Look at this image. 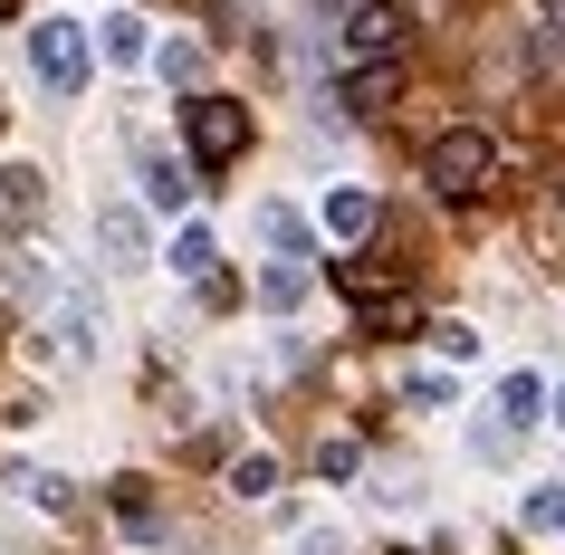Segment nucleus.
Wrapping results in <instances>:
<instances>
[{
    "label": "nucleus",
    "instance_id": "nucleus-21",
    "mask_svg": "<svg viewBox=\"0 0 565 555\" xmlns=\"http://www.w3.org/2000/svg\"><path fill=\"white\" fill-rule=\"evenodd\" d=\"M431 354H441V364H479V325H431Z\"/></svg>",
    "mask_w": 565,
    "mask_h": 555
},
{
    "label": "nucleus",
    "instance_id": "nucleus-13",
    "mask_svg": "<svg viewBox=\"0 0 565 555\" xmlns=\"http://www.w3.org/2000/svg\"><path fill=\"white\" fill-rule=\"evenodd\" d=\"M192 202V163H182V153H153L145 163V211H182Z\"/></svg>",
    "mask_w": 565,
    "mask_h": 555
},
{
    "label": "nucleus",
    "instance_id": "nucleus-4",
    "mask_svg": "<svg viewBox=\"0 0 565 555\" xmlns=\"http://www.w3.org/2000/svg\"><path fill=\"white\" fill-rule=\"evenodd\" d=\"M96 345H106L96 288H67L58 307H49V325H39V354H49V364H96Z\"/></svg>",
    "mask_w": 565,
    "mask_h": 555
},
{
    "label": "nucleus",
    "instance_id": "nucleus-12",
    "mask_svg": "<svg viewBox=\"0 0 565 555\" xmlns=\"http://www.w3.org/2000/svg\"><path fill=\"white\" fill-rule=\"evenodd\" d=\"M499 421L508 431H536V421H546V374H508L499 383Z\"/></svg>",
    "mask_w": 565,
    "mask_h": 555
},
{
    "label": "nucleus",
    "instance_id": "nucleus-8",
    "mask_svg": "<svg viewBox=\"0 0 565 555\" xmlns=\"http://www.w3.org/2000/svg\"><path fill=\"white\" fill-rule=\"evenodd\" d=\"M163 268H173V278H192V288H202L211 268H221V231H211V221H182V231H173V249H163Z\"/></svg>",
    "mask_w": 565,
    "mask_h": 555
},
{
    "label": "nucleus",
    "instance_id": "nucleus-11",
    "mask_svg": "<svg viewBox=\"0 0 565 555\" xmlns=\"http://www.w3.org/2000/svg\"><path fill=\"white\" fill-rule=\"evenodd\" d=\"M317 221H327L335 239H364V231H374V192H364V182H335V192H327V211H317Z\"/></svg>",
    "mask_w": 565,
    "mask_h": 555
},
{
    "label": "nucleus",
    "instance_id": "nucleus-3",
    "mask_svg": "<svg viewBox=\"0 0 565 555\" xmlns=\"http://www.w3.org/2000/svg\"><path fill=\"white\" fill-rule=\"evenodd\" d=\"M182 145H192V163H239V153H249V106L192 96V106H182Z\"/></svg>",
    "mask_w": 565,
    "mask_h": 555
},
{
    "label": "nucleus",
    "instance_id": "nucleus-22",
    "mask_svg": "<svg viewBox=\"0 0 565 555\" xmlns=\"http://www.w3.org/2000/svg\"><path fill=\"white\" fill-rule=\"evenodd\" d=\"M403 403H413V412H450V374H431V364L403 374Z\"/></svg>",
    "mask_w": 565,
    "mask_h": 555
},
{
    "label": "nucleus",
    "instance_id": "nucleus-27",
    "mask_svg": "<svg viewBox=\"0 0 565 555\" xmlns=\"http://www.w3.org/2000/svg\"><path fill=\"white\" fill-rule=\"evenodd\" d=\"M393 555H413V546H393Z\"/></svg>",
    "mask_w": 565,
    "mask_h": 555
},
{
    "label": "nucleus",
    "instance_id": "nucleus-20",
    "mask_svg": "<svg viewBox=\"0 0 565 555\" xmlns=\"http://www.w3.org/2000/svg\"><path fill=\"white\" fill-rule=\"evenodd\" d=\"M10 489L30 498V508H67V479H49V469H30V460L10 469Z\"/></svg>",
    "mask_w": 565,
    "mask_h": 555
},
{
    "label": "nucleus",
    "instance_id": "nucleus-24",
    "mask_svg": "<svg viewBox=\"0 0 565 555\" xmlns=\"http://www.w3.org/2000/svg\"><path fill=\"white\" fill-rule=\"evenodd\" d=\"M298 555H355V546H345L335 526H307V536H298Z\"/></svg>",
    "mask_w": 565,
    "mask_h": 555
},
{
    "label": "nucleus",
    "instance_id": "nucleus-6",
    "mask_svg": "<svg viewBox=\"0 0 565 555\" xmlns=\"http://www.w3.org/2000/svg\"><path fill=\"white\" fill-rule=\"evenodd\" d=\"M96 58L106 67H145L153 58V20L145 10H106V20H96Z\"/></svg>",
    "mask_w": 565,
    "mask_h": 555
},
{
    "label": "nucleus",
    "instance_id": "nucleus-16",
    "mask_svg": "<svg viewBox=\"0 0 565 555\" xmlns=\"http://www.w3.org/2000/svg\"><path fill=\"white\" fill-rule=\"evenodd\" d=\"M364 325H384V335H403V325H422V307H413L403 288H374V297H364Z\"/></svg>",
    "mask_w": 565,
    "mask_h": 555
},
{
    "label": "nucleus",
    "instance_id": "nucleus-5",
    "mask_svg": "<svg viewBox=\"0 0 565 555\" xmlns=\"http://www.w3.org/2000/svg\"><path fill=\"white\" fill-rule=\"evenodd\" d=\"M403 30H413V20H403L393 0H345V30H335V49H345L355 67H374V58H403Z\"/></svg>",
    "mask_w": 565,
    "mask_h": 555
},
{
    "label": "nucleus",
    "instance_id": "nucleus-2",
    "mask_svg": "<svg viewBox=\"0 0 565 555\" xmlns=\"http://www.w3.org/2000/svg\"><path fill=\"white\" fill-rule=\"evenodd\" d=\"M422 173H431V192H441V202H470V192H489V173H499V145H489L479 125H450L441 145L422 153Z\"/></svg>",
    "mask_w": 565,
    "mask_h": 555
},
{
    "label": "nucleus",
    "instance_id": "nucleus-23",
    "mask_svg": "<svg viewBox=\"0 0 565 555\" xmlns=\"http://www.w3.org/2000/svg\"><path fill=\"white\" fill-rule=\"evenodd\" d=\"M39 192H49L39 163H10V173H0V202H10V211H39Z\"/></svg>",
    "mask_w": 565,
    "mask_h": 555
},
{
    "label": "nucleus",
    "instance_id": "nucleus-17",
    "mask_svg": "<svg viewBox=\"0 0 565 555\" xmlns=\"http://www.w3.org/2000/svg\"><path fill=\"white\" fill-rule=\"evenodd\" d=\"M116 526L135 536V546H153V536H163V517H153V498H145V489H116Z\"/></svg>",
    "mask_w": 565,
    "mask_h": 555
},
{
    "label": "nucleus",
    "instance_id": "nucleus-15",
    "mask_svg": "<svg viewBox=\"0 0 565 555\" xmlns=\"http://www.w3.org/2000/svg\"><path fill=\"white\" fill-rule=\"evenodd\" d=\"M268 489H278V460H268V450H239V460H231V498H249V508H259Z\"/></svg>",
    "mask_w": 565,
    "mask_h": 555
},
{
    "label": "nucleus",
    "instance_id": "nucleus-14",
    "mask_svg": "<svg viewBox=\"0 0 565 555\" xmlns=\"http://www.w3.org/2000/svg\"><path fill=\"white\" fill-rule=\"evenodd\" d=\"M259 239L278 259H307V211L298 202H259Z\"/></svg>",
    "mask_w": 565,
    "mask_h": 555
},
{
    "label": "nucleus",
    "instance_id": "nucleus-18",
    "mask_svg": "<svg viewBox=\"0 0 565 555\" xmlns=\"http://www.w3.org/2000/svg\"><path fill=\"white\" fill-rule=\"evenodd\" d=\"M518 517H527V536H565V479H556V489H527Z\"/></svg>",
    "mask_w": 565,
    "mask_h": 555
},
{
    "label": "nucleus",
    "instance_id": "nucleus-9",
    "mask_svg": "<svg viewBox=\"0 0 565 555\" xmlns=\"http://www.w3.org/2000/svg\"><path fill=\"white\" fill-rule=\"evenodd\" d=\"M393 96H403V67L374 58V67H355V77H345V96H335V106H345V116H384Z\"/></svg>",
    "mask_w": 565,
    "mask_h": 555
},
{
    "label": "nucleus",
    "instance_id": "nucleus-7",
    "mask_svg": "<svg viewBox=\"0 0 565 555\" xmlns=\"http://www.w3.org/2000/svg\"><path fill=\"white\" fill-rule=\"evenodd\" d=\"M96 249H106L116 268H145V211H135V202H106V211H96Z\"/></svg>",
    "mask_w": 565,
    "mask_h": 555
},
{
    "label": "nucleus",
    "instance_id": "nucleus-19",
    "mask_svg": "<svg viewBox=\"0 0 565 555\" xmlns=\"http://www.w3.org/2000/svg\"><path fill=\"white\" fill-rule=\"evenodd\" d=\"M153 67H163L173 87H192V77H202V39H153Z\"/></svg>",
    "mask_w": 565,
    "mask_h": 555
},
{
    "label": "nucleus",
    "instance_id": "nucleus-26",
    "mask_svg": "<svg viewBox=\"0 0 565 555\" xmlns=\"http://www.w3.org/2000/svg\"><path fill=\"white\" fill-rule=\"evenodd\" d=\"M0 10H20V0H0Z\"/></svg>",
    "mask_w": 565,
    "mask_h": 555
},
{
    "label": "nucleus",
    "instance_id": "nucleus-10",
    "mask_svg": "<svg viewBox=\"0 0 565 555\" xmlns=\"http://www.w3.org/2000/svg\"><path fill=\"white\" fill-rule=\"evenodd\" d=\"M307 288H317V268H307V259H268V268H259V307H268V317L307 307Z\"/></svg>",
    "mask_w": 565,
    "mask_h": 555
},
{
    "label": "nucleus",
    "instance_id": "nucleus-1",
    "mask_svg": "<svg viewBox=\"0 0 565 555\" xmlns=\"http://www.w3.org/2000/svg\"><path fill=\"white\" fill-rule=\"evenodd\" d=\"M30 77L58 96V106H77L87 77H96V30H87V20H67V10H58V20H39V30H30Z\"/></svg>",
    "mask_w": 565,
    "mask_h": 555
},
{
    "label": "nucleus",
    "instance_id": "nucleus-25",
    "mask_svg": "<svg viewBox=\"0 0 565 555\" xmlns=\"http://www.w3.org/2000/svg\"><path fill=\"white\" fill-rule=\"evenodd\" d=\"M546 412H556V421H565V383H546Z\"/></svg>",
    "mask_w": 565,
    "mask_h": 555
}]
</instances>
